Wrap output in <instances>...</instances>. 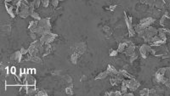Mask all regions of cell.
<instances>
[{
    "label": "cell",
    "instance_id": "1",
    "mask_svg": "<svg viewBox=\"0 0 170 96\" xmlns=\"http://www.w3.org/2000/svg\"><path fill=\"white\" fill-rule=\"evenodd\" d=\"M153 81L155 83L164 84L170 89V67L160 68L156 72Z\"/></svg>",
    "mask_w": 170,
    "mask_h": 96
},
{
    "label": "cell",
    "instance_id": "2",
    "mask_svg": "<svg viewBox=\"0 0 170 96\" xmlns=\"http://www.w3.org/2000/svg\"><path fill=\"white\" fill-rule=\"evenodd\" d=\"M17 15L22 18H27L30 15V3L26 0H21V3L17 8Z\"/></svg>",
    "mask_w": 170,
    "mask_h": 96
},
{
    "label": "cell",
    "instance_id": "3",
    "mask_svg": "<svg viewBox=\"0 0 170 96\" xmlns=\"http://www.w3.org/2000/svg\"><path fill=\"white\" fill-rule=\"evenodd\" d=\"M157 33H158V29H156V27H153L150 26V27H148L146 28L145 32H144L143 36L141 37L145 40V42L150 43L151 39L153 37H155L156 35H157Z\"/></svg>",
    "mask_w": 170,
    "mask_h": 96
},
{
    "label": "cell",
    "instance_id": "4",
    "mask_svg": "<svg viewBox=\"0 0 170 96\" xmlns=\"http://www.w3.org/2000/svg\"><path fill=\"white\" fill-rule=\"evenodd\" d=\"M56 37H57V34L52 33L51 32H47L44 34H43L39 39L43 44H49L56 38Z\"/></svg>",
    "mask_w": 170,
    "mask_h": 96
},
{
    "label": "cell",
    "instance_id": "5",
    "mask_svg": "<svg viewBox=\"0 0 170 96\" xmlns=\"http://www.w3.org/2000/svg\"><path fill=\"white\" fill-rule=\"evenodd\" d=\"M87 50V44L84 42H82L79 44H76L73 47L71 48V51L72 53H76L79 55L83 54Z\"/></svg>",
    "mask_w": 170,
    "mask_h": 96
},
{
    "label": "cell",
    "instance_id": "6",
    "mask_svg": "<svg viewBox=\"0 0 170 96\" xmlns=\"http://www.w3.org/2000/svg\"><path fill=\"white\" fill-rule=\"evenodd\" d=\"M125 82L127 87H128V90H130V91H135L136 89L140 87V85H141L140 82L137 81L136 79H134L133 77V78L125 79Z\"/></svg>",
    "mask_w": 170,
    "mask_h": 96
},
{
    "label": "cell",
    "instance_id": "7",
    "mask_svg": "<svg viewBox=\"0 0 170 96\" xmlns=\"http://www.w3.org/2000/svg\"><path fill=\"white\" fill-rule=\"evenodd\" d=\"M124 16H125V21L126 24H127V27H128V32H129V35L131 37H133L135 35V32L133 29V21H132V17L129 16V15H127V13L124 12Z\"/></svg>",
    "mask_w": 170,
    "mask_h": 96
},
{
    "label": "cell",
    "instance_id": "8",
    "mask_svg": "<svg viewBox=\"0 0 170 96\" xmlns=\"http://www.w3.org/2000/svg\"><path fill=\"white\" fill-rule=\"evenodd\" d=\"M140 53L142 55V57L144 59L147 58V55L149 54H151L152 53V48L151 45L148 44H143L141 45V48H140Z\"/></svg>",
    "mask_w": 170,
    "mask_h": 96
},
{
    "label": "cell",
    "instance_id": "9",
    "mask_svg": "<svg viewBox=\"0 0 170 96\" xmlns=\"http://www.w3.org/2000/svg\"><path fill=\"white\" fill-rule=\"evenodd\" d=\"M124 54L126 56H128V57H131V56H133V55H136V51H135V46L133 44V43H131L129 41L128 44L126 48L125 51H124Z\"/></svg>",
    "mask_w": 170,
    "mask_h": 96
},
{
    "label": "cell",
    "instance_id": "10",
    "mask_svg": "<svg viewBox=\"0 0 170 96\" xmlns=\"http://www.w3.org/2000/svg\"><path fill=\"white\" fill-rule=\"evenodd\" d=\"M170 32V30H169L166 27H163V28H159L158 29V33L157 35L159 36V37L163 40V42L166 43L167 41V33Z\"/></svg>",
    "mask_w": 170,
    "mask_h": 96
},
{
    "label": "cell",
    "instance_id": "11",
    "mask_svg": "<svg viewBox=\"0 0 170 96\" xmlns=\"http://www.w3.org/2000/svg\"><path fill=\"white\" fill-rule=\"evenodd\" d=\"M155 22V19L152 18V17H147V18H144L141 20L140 21V24H141L142 26L146 27H148L150 26H151L153 23Z\"/></svg>",
    "mask_w": 170,
    "mask_h": 96
},
{
    "label": "cell",
    "instance_id": "12",
    "mask_svg": "<svg viewBox=\"0 0 170 96\" xmlns=\"http://www.w3.org/2000/svg\"><path fill=\"white\" fill-rule=\"evenodd\" d=\"M22 52L21 51H15L14 54H11V56H10V59L12 60V61H15V62H17V63H19V62H21L22 60Z\"/></svg>",
    "mask_w": 170,
    "mask_h": 96
},
{
    "label": "cell",
    "instance_id": "13",
    "mask_svg": "<svg viewBox=\"0 0 170 96\" xmlns=\"http://www.w3.org/2000/svg\"><path fill=\"white\" fill-rule=\"evenodd\" d=\"M22 84L26 85H36V79L34 78V77L32 74H27V78Z\"/></svg>",
    "mask_w": 170,
    "mask_h": 96
},
{
    "label": "cell",
    "instance_id": "14",
    "mask_svg": "<svg viewBox=\"0 0 170 96\" xmlns=\"http://www.w3.org/2000/svg\"><path fill=\"white\" fill-rule=\"evenodd\" d=\"M153 7L157 9H160V10L163 9L165 8V2H164V0H155Z\"/></svg>",
    "mask_w": 170,
    "mask_h": 96
},
{
    "label": "cell",
    "instance_id": "15",
    "mask_svg": "<svg viewBox=\"0 0 170 96\" xmlns=\"http://www.w3.org/2000/svg\"><path fill=\"white\" fill-rule=\"evenodd\" d=\"M1 32H2V33H3L4 35L9 36V35L10 34V32H11V27H10V25H7V24H6V25L2 26Z\"/></svg>",
    "mask_w": 170,
    "mask_h": 96
},
{
    "label": "cell",
    "instance_id": "16",
    "mask_svg": "<svg viewBox=\"0 0 170 96\" xmlns=\"http://www.w3.org/2000/svg\"><path fill=\"white\" fill-rule=\"evenodd\" d=\"M128 41H126V42H121L118 44V53H124L126 48L128 44Z\"/></svg>",
    "mask_w": 170,
    "mask_h": 96
},
{
    "label": "cell",
    "instance_id": "17",
    "mask_svg": "<svg viewBox=\"0 0 170 96\" xmlns=\"http://www.w3.org/2000/svg\"><path fill=\"white\" fill-rule=\"evenodd\" d=\"M37 22H38V21H37V20H34V21L30 22L28 29H29L31 32H35V31H36L37 27Z\"/></svg>",
    "mask_w": 170,
    "mask_h": 96
},
{
    "label": "cell",
    "instance_id": "18",
    "mask_svg": "<svg viewBox=\"0 0 170 96\" xmlns=\"http://www.w3.org/2000/svg\"><path fill=\"white\" fill-rule=\"evenodd\" d=\"M110 74L108 72V71L107 70H105V71H104L102 72H100V73L99 74L97 77H95V80H99V79H105V77H107L108 76H109Z\"/></svg>",
    "mask_w": 170,
    "mask_h": 96
},
{
    "label": "cell",
    "instance_id": "19",
    "mask_svg": "<svg viewBox=\"0 0 170 96\" xmlns=\"http://www.w3.org/2000/svg\"><path fill=\"white\" fill-rule=\"evenodd\" d=\"M106 70L108 71V72H109V74H110L111 76H112V75H117V74L118 73V71L114 67L111 66V65H108Z\"/></svg>",
    "mask_w": 170,
    "mask_h": 96
},
{
    "label": "cell",
    "instance_id": "20",
    "mask_svg": "<svg viewBox=\"0 0 170 96\" xmlns=\"http://www.w3.org/2000/svg\"><path fill=\"white\" fill-rule=\"evenodd\" d=\"M154 1L155 0H141V3L142 4H144V5L153 8V6H154Z\"/></svg>",
    "mask_w": 170,
    "mask_h": 96
},
{
    "label": "cell",
    "instance_id": "21",
    "mask_svg": "<svg viewBox=\"0 0 170 96\" xmlns=\"http://www.w3.org/2000/svg\"><path fill=\"white\" fill-rule=\"evenodd\" d=\"M79 56H80V55L77 54H76V53H72V54H71V56H70V60H71V62H72V64H77V59H78V57H79Z\"/></svg>",
    "mask_w": 170,
    "mask_h": 96
},
{
    "label": "cell",
    "instance_id": "22",
    "mask_svg": "<svg viewBox=\"0 0 170 96\" xmlns=\"http://www.w3.org/2000/svg\"><path fill=\"white\" fill-rule=\"evenodd\" d=\"M122 92L121 91H111V92H107L105 93V95H122Z\"/></svg>",
    "mask_w": 170,
    "mask_h": 96
},
{
    "label": "cell",
    "instance_id": "23",
    "mask_svg": "<svg viewBox=\"0 0 170 96\" xmlns=\"http://www.w3.org/2000/svg\"><path fill=\"white\" fill-rule=\"evenodd\" d=\"M103 32L106 34V35H111L112 33V31H111V27H107V26H105L103 27Z\"/></svg>",
    "mask_w": 170,
    "mask_h": 96
},
{
    "label": "cell",
    "instance_id": "24",
    "mask_svg": "<svg viewBox=\"0 0 170 96\" xmlns=\"http://www.w3.org/2000/svg\"><path fill=\"white\" fill-rule=\"evenodd\" d=\"M66 93H67V95H73V86L71 85V86L67 87L66 89Z\"/></svg>",
    "mask_w": 170,
    "mask_h": 96
},
{
    "label": "cell",
    "instance_id": "25",
    "mask_svg": "<svg viewBox=\"0 0 170 96\" xmlns=\"http://www.w3.org/2000/svg\"><path fill=\"white\" fill-rule=\"evenodd\" d=\"M149 91H150V89H142V90L140 91V95L143 96H145V95L148 96L149 95Z\"/></svg>",
    "mask_w": 170,
    "mask_h": 96
},
{
    "label": "cell",
    "instance_id": "26",
    "mask_svg": "<svg viewBox=\"0 0 170 96\" xmlns=\"http://www.w3.org/2000/svg\"><path fill=\"white\" fill-rule=\"evenodd\" d=\"M36 95L46 96L47 95V93H46V91H45L44 89H42V90H39V91H37V94H36Z\"/></svg>",
    "mask_w": 170,
    "mask_h": 96
},
{
    "label": "cell",
    "instance_id": "27",
    "mask_svg": "<svg viewBox=\"0 0 170 96\" xmlns=\"http://www.w3.org/2000/svg\"><path fill=\"white\" fill-rule=\"evenodd\" d=\"M32 2H33V4H34V6H35V8H36V9L39 8L40 4H42V0H33Z\"/></svg>",
    "mask_w": 170,
    "mask_h": 96
},
{
    "label": "cell",
    "instance_id": "28",
    "mask_svg": "<svg viewBox=\"0 0 170 96\" xmlns=\"http://www.w3.org/2000/svg\"><path fill=\"white\" fill-rule=\"evenodd\" d=\"M16 72H17V69H16V67H10V69H9V72H10V74H12V75H14V76H15V74H16Z\"/></svg>",
    "mask_w": 170,
    "mask_h": 96
},
{
    "label": "cell",
    "instance_id": "29",
    "mask_svg": "<svg viewBox=\"0 0 170 96\" xmlns=\"http://www.w3.org/2000/svg\"><path fill=\"white\" fill-rule=\"evenodd\" d=\"M49 4V0H42V5L44 8H47Z\"/></svg>",
    "mask_w": 170,
    "mask_h": 96
},
{
    "label": "cell",
    "instance_id": "30",
    "mask_svg": "<svg viewBox=\"0 0 170 96\" xmlns=\"http://www.w3.org/2000/svg\"><path fill=\"white\" fill-rule=\"evenodd\" d=\"M118 49H117V50H115V49H111V52H110V56H116V55H118Z\"/></svg>",
    "mask_w": 170,
    "mask_h": 96
},
{
    "label": "cell",
    "instance_id": "31",
    "mask_svg": "<svg viewBox=\"0 0 170 96\" xmlns=\"http://www.w3.org/2000/svg\"><path fill=\"white\" fill-rule=\"evenodd\" d=\"M59 0H51V3H52V5L54 6V7H57L58 6V4H59Z\"/></svg>",
    "mask_w": 170,
    "mask_h": 96
},
{
    "label": "cell",
    "instance_id": "32",
    "mask_svg": "<svg viewBox=\"0 0 170 96\" xmlns=\"http://www.w3.org/2000/svg\"><path fill=\"white\" fill-rule=\"evenodd\" d=\"M21 52H22V55H25V54H28V49H24V48H22V49H21Z\"/></svg>",
    "mask_w": 170,
    "mask_h": 96
},
{
    "label": "cell",
    "instance_id": "33",
    "mask_svg": "<svg viewBox=\"0 0 170 96\" xmlns=\"http://www.w3.org/2000/svg\"><path fill=\"white\" fill-rule=\"evenodd\" d=\"M65 80L67 82H69V83H72V77L68 75V76H66L65 77Z\"/></svg>",
    "mask_w": 170,
    "mask_h": 96
},
{
    "label": "cell",
    "instance_id": "34",
    "mask_svg": "<svg viewBox=\"0 0 170 96\" xmlns=\"http://www.w3.org/2000/svg\"><path fill=\"white\" fill-rule=\"evenodd\" d=\"M60 73H61V71H55V72H52V74L55 75V76H59Z\"/></svg>",
    "mask_w": 170,
    "mask_h": 96
},
{
    "label": "cell",
    "instance_id": "35",
    "mask_svg": "<svg viewBox=\"0 0 170 96\" xmlns=\"http://www.w3.org/2000/svg\"><path fill=\"white\" fill-rule=\"evenodd\" d=\"M116 7H117V5H116V4H113V5H111V6L109 7V9H110V10H111V11H113V10L115 9V8Z\"/></svg>",
    "mask_w": 170,
    "mask_h": 96
},
{
    "label": "cell",
    "instance_id": "36",
    "mask_svg": "<svg viewBox=\"0 0 170 96\" xmlns=\"http://www.w3.org/2000/svg\"><path fill=\"white\" fill-rule=\"evenodd\" d=\"M87 79V77H86V76H82V77L80 78V81L81 82H84L85 80Z\"/></svg>",
    "mask_w": 170,
    "mask_h": 96
},
{
    "label": "cell",
    "instance_id": "37",
    "mask_svg": "<svg viewBox=\"0 0 170 96\" xmlns=\"http://www.w3.org/2000/svg\"><path fill=\"white\" fill-rule=\"evenodd\" d=\"M20 71H21V73L22 74L26 73V68H21Z\"/></svg>",
    "mask_w": 170,
    "mask_h": 96
},
{
    "label": "cell",
    "instance_id": "38",
    "mask_svg": "<svg viewBox=\"0 0 170 96\" xmlns=\"http://www.w3.org/2000/svg\"><path fill=\"white\" fill-rule=\"evenodd\" d=\"M34 74H36V69L32 68V75H34Z\"/></svg>",
    "mask_w": 170,
    "mask_h": 96
}]
</instances>
